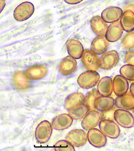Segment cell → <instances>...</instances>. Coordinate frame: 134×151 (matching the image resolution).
<instances>
[{"instance_id": "1", "label": "cell", "mask_w": 134, "mask_h": 151, "mask_svg": "<svg viewBox=\"0 0 134 151\" xmlns=\"http://www.w3.org/2000/svg\"><path fill=\"white\" fill-rule=\"evenodd\" d=\"M100 78V75L96 71L88 70L80 75L78 78L77 82L81 88L88 89L96 86Z\"/></svg>"}, {"instance_id": "2", "label": "cell", "mask_w": 134, "mask_h": 151, "mask_svg": "<svg viewBox=\"0 0 134 151\" xmlns=\"http://www.w3.org/2000/svg\"><path fill=\"white\" fill-rule=\"evenodd\" d=\"M52 131V125L50 122L46 120L42 121L36 129V139L41 144L47 143L51 137Z\"/></svg>"}, {"instance_id": "3", "label": "cell", "mask_w": 134, "mask_h": 151, "mask_svg": "<svg viewBox=\"0 0 134 151\" xmlns=\"http://www.w3.org/2000/svg\"><path fill=\"white\" fill-rule=\"evenodd\" d=\"M35 10L34 6L29 2L21 3L16 8L14 12V17L19 22H23L30 18Z\"/></svg>"}, {"instance_id": "4", "label": "cell", "mask_w": 134, "mask_h": 151, "mask_svg": "<svg viewBox=\"0 0 134 151\" xmlns=\"http://www.w3.org/2000/svg\"><path fill=\"white\" fill-rule=\"evenodd\" d=\"M82 64L88 70L96 71L99 68V58L97 55L89 49L83 51L81 57Z\"/></svg>"}, {"instance_id": "5", "label": "cell", "mask_w": 134, "mask_h": 151, "mask_svg": "<svg viewBox=\"0 0 134 151\" xmlns=\"http://www.w3.org/2000/svg\"><path fill=\"white\" fill-rule=\"evenodd\" d=\"M119 59L118 53L115 50L107 52L100 58V68L105 70L113 69L118 64Z\"/></svg>"}, {"instance_id": "6", "label": "cell", "mask_w": 134, "mask_h": 151, "mask_svg": "<svg viewBox=\"0 0 134 151\" xmlns=\"http://www.w3.org/2000/svg\"><path fill=\"white\" fill-rule=\"evenodd\" d=\"M66 139L73 147H80L87 142V134L83 130H72L67 134Z\"/></svg>"}, {"instance_id": "7", "label": "cell", "mask_w": 134, "mask_h": 151, "mask_svg": "<svg viewBox=\"0 0 134 151\" xmlns=\"http://www.w3.org/2000/svg\"><path fill=\"white\" fill-rule=\"evenodd\" d=\"M115 121L121 126L126 128L134 127V118L132 114L126 110H116L114 113Z\"/></svg>"}, {"instance_id": "8", "label": "cell", "mask_w": 134, "mask_h": 151, "mask_svg": "<svg viewBox=\"0 0 134 151\" xmlns=\"http://www.w3.org/2000/svg\"><path fill=\"white\" fill-rule=\"evenodd\" d=\"M99 127L104 135L111 139L117 138L120 134L119 127L113 121L101 120L99 124Z\"/></svg>"}, {"instance_id": "9", "label": "cell", "mask_w": 134, "mask_h": 151, "mask_svg": "<svg viewBox=\"0 0 134 151\" xmlns=\"http://www.w3.org/2000/svg\"><path fill=\"white\" fill-rule=\"evenodd\" d=\"M87 137L90 144L97 148L103 147L107 143L106 135L97 129L94 128L89 130Z\"/></svg>"}, {"instance_id": "10", "label": "cell", "mask_w": 134, "mask_h": 151, "mask_svg": "<svg viewBox=\"0 0 134 151\" xmlns=\"http://www.w3.org/2000/svg\"><path fill=\"white\" fill-rule=\"evenodd\" d=\"M48 72V69L45 65L37 64L29 67L24 73L29 80L36 81L44 78Z\"/></svg>"}, {"instance_id": "11", "label": "cell", "mask_w": 134, "mask_h": 151, "mask_svg": "<svg viewBox=\"0 0 134 151\" xmlns=\"http://www.w3.org/2000/svg\"><path fill=\"white\" fill-rule=\"evenodd\" d=\"M101 121V114L96 111H89L81 123L82 127L86 130L96 127Z\"/></svg>"}, {"instance_id": "12", "label": "cell", "mask_w": 134, "mask_h": 151, "mask_svg": "<svg viewBox=\"0 0 134 151\" xmlns=\"http://www.w3.org/2000/svg\"><path fill=\"white\" fill-rule=\"evenodd\" d=\"M77 63L75 58L68 56L63 58L59 66L60 73L64 76H69L75 72L77 68Z\"/></svg>"}, {"instance_id": "13", "label": "cell", "mask_w": 134, "mask_h": 151, "mask_svg": "<svg viewBox=\"0 0 134 151\" xmlns=\"http://www.w3.org/2000/svg\"><path fill=\"white\" fill-rule=\"evenodd\" d=\"M73 121V119L70 114H62L57 116L53 120L51 125L53 129L62 131L70 127Z\"/></svg>"}, {"instance_id": "14", "label": "cell", "mask_w": 134, "mask_h": 151, "mask_svg": "<svg viewBox=\"0 0 134 151\" xmlns=\"http://www.w3.org/2000/svg\"><path fill=\"white\" fill-rule=\"evenodd\" d=\"M115 104L118 109L131 111L134 109V97L130 91H127L116 98Z\"/></svg>"}, {"instance_id": "15", "label": "cell", "mask_w": 134, "mask_h": 151, "mask_svg": "<svg viewBox=\"0 0 134 151\" xmlns=\"http://www.w3.org/2000/svg\"><path fill=\"white\" fill-rule=\"evenodd\" d=\"M85 97L80 92H75L68 96L64 102L65 107L70 111L84 104Z\"/></svg>"}, {"instance_id": "16", "label": "cell", "mask_w": 134, "mask_h": 151, "mask_svg": "<svg viewBox=\"0 0 134 151\" xmlns=\"http://www.w3.org/2000/svg\"><path fill=\"white\" fill-rule=\"evenodd\" d=\"M109 42L106 36H97L92 42L91 45V50L96 55H101L107 50Z\"/></svg>"}, {"instance_id": "17", "label": "cell", "mask_w": 134, "mask_h": 151, "mask_svg": "<svg viewBox=\"0 0 134 151\" xmlns=\"http://www.w3.org/2000/svg\"><path fill=\"white\" fill-rule=\"evenodd\" d=\"M122 10L118 7H110L104 10L102 13V18L106 22H117L123 15Z\"/></svg>"}, {"instance_id": "18", "label": "cell", "mask_w": 134, "mask_h": 151, "mask_svg": "<svg viewBox=\"0 0 134 151\" xmlns=\"http://www.w3.org/2000/svg\"><path fill=\"white\" fill-rule=\"evenodd\" d=\"M128 87V81L122 76L118 75L114 78L113 81V90L116 96H119L127 93Z\"/></svg>"}, {"instance_id": "19", "label": "cell", "mask_w": 134, "mask_h": 151, "mask_svg": "<svg viewBox=\"0 0 134 151\" xmlns=\"http://www.w3.org/2000/svg\"><path fill=\"white\" fill-rule=\"evenodd\" d=\"M123 32L120 22L112 23L108 28L106 34V39L109 42L117 41L121 37Z\"/></svg>"}, {"instance_id": "20", "label": "cell", "mask_w": 134, "mask_h": 151, "mask_svg": "<svg viewBox=\"0 0 134 151\" xmlns=\"http://www.w3.org/2000/svg\"><path fill=\"white\" fill-rule=\"evenodd\" d=\"M97 89L98 91L101 96L107 97L111 95L113 91L112 78L109 77L102 78L98 84Z\"/></svg>"}, {"instance_id": "21", "label": "cell", "mask_w": 134, "mask_h": 151, "mask_svg": "<svg viewBox=\"0 0 134 151\" xmlns=\"http://www.w3.org/2000/svg\"><path fill=\"white\" fill-rule=\"evenodd\" d=\"M14 87L17 90H25L29 88L31 82L22 71H17L14 74L13 79Z\"/></svg>"}, {"instance_id": "22", "label": "cell", "mask_w": 134, "mask_h": 151, "mask_svg": "<svg viewBox=\"0 0 134 151\" xmlns=\"http://www.w3.org/2000/svg\"><path fill=\"white\" fill-rule=\"evenodd\" d=\"M67 48L69 55L75 59L81 58L84 51L82 44L78 41L74 39L68 41Z\"/></svg>"}, {"instance_id": "23", "label": "cell", "mask_w": 134, "mask_h": 151, "mask_svg": "<svg viewBox=\"0 0 134 151\" xmlns=\"http://www.w3.org/2000/svg\"><path fill=\"white\" fill-rule=\"evenodd\" d=\"M91 25L92 30L96 35L100 36L106 35L108 26L101 17H94L91 20Z\"/></svg>"}, {"instance_id": "24", "label": "cell", "mask_w": 134, "mask_h": 151, "mask_svg": "<svg viewBox=\"0 0 134 151\" xmlns=\"http://www.w3.org/2000/svg\"><path fill=\"white\" fill-rule=\"evenodd\" d=\"M122 27L127 32L134 30V13L133 11L128 10L125 11L120 19Z\"/></svg>"}, {"instance_id": "25", "label": "cell", "mask_w": 134, "mask_h": 151, "mask_svg": "<svg viewBox=\"0 0 134 151\" xmlns=\"http://www.w3.org/2000/svg\"><path fill=\"white\" fill-rule=\"evenodd\" d=\"M115 104V100L111 97L101 96L96 100L95 106L96 110L102 112L111 109Z\"/></svg>"}, {"instance_id": "26", "label": "cell", "mask_w": 134, "mask_h": 151, "mask_svg": "<svg viewBox=\"0 0 134 151\" xmlns=\"http://www.w3.org/2000/svg\"><path fill=\"white\" fill-rule=\"evenodd\" d=\"M100 96H101L96 89H93L87 93L85 98L84 104L86 106L89 111L96 110L95 106V101Z\"/></svg>"}, {"instance_id": "27", "label": "cell", "mask_w": 134, "mask_h": 151, "mask_svg": "<svg viewBox=\"0 0 134 151\" xmlns=\"http://www.w3.org/2000/svg\"><path fill=\"white\" fill-rule=\"evenodd\" d=\"M89 111L86 106L83 104L78 107L68 111V113L73 119L77 120L83 118Z\"/></svg>"}, {"instance_id": "28", "label": "cell", "mask_w": 134, "mask_h": 151, "mask_svg": "<svg viewBox=\"0 0 134 151\" xmlns=\"http://www.w3.org/2000/svg\"><path fill=\"white\" fill-rule=\"evenodd\" d=\"M120 73L122 76L130 81H134V66L126 65L120 68Z\"/></svg>"}, {"instance_id": "29", "label": "cell", "mask_w": 134, "mask_h": 151, "mask_svg": "<svg viewBox=\"0 0 134 151\" xmlns=\"http://www.w3.org/2000/svg\"><path fill=\"white\" fill-rule=\"evenodd\" d=\"M122 45L125 49H134V31L129 32L124 36Z\"/></svg>"}, {"instance_id": "30", "label": "cell", "mask_w": 134, "mask_h": 151, "mask_svg": "<svg viewBox=\"0 0 134 151\" xmlns=\"http://www.w3.org/2000/svg\"><path fill=\"white\" fill-rule=\"evenodd\" d=\"M54 150L56 151H75L74 147L66 140L58 141L54 145Z\"/></svg>"}, {"instance_id": "31", "label": "cell", "mask_w": 134, "mask_h": 151, "mask_svg": "<svg viewBox=\"0 0 134 151\" xmlns=\"http://www.w3.org/2000/svg\"><path fill=\"white\" fill-rule=\"evenodd\" d=\"M116 109L113 107L110 109L102 111L101 114V120H109L113 121L114 118V113L116 110Z\"/></svg>"}, {"instance_id": "32", "label": "cell", "mask_w": 134, "mask_h": 151, "mask_svg": "<svg viewBox=\"0 0 134 151\" xmlns=\"http://www.w3.org/2000/svg\"><path fill=\"white\" fill-rule=\"evenodd\" d=\"M125 60L128 64L134 66V52L129 51L126 53Z\"/></svg>"}, {"instance_id": "33", "label": "cell", "mask_w": 134, "mask_h": 151, "mask_svg": "<svg viewBox=\"0 0 134 151\" xmlns=\"http://www.w3.org/2000/svg\"><path fill=\"white\" fill-rule=\"evenodd\" d=\"M64 1L70 5H76L82 1L83 0H64Z\"/></svg>"}, {"instance_id": "34", "label": "cell", "mask_w": 134, "mask_h": 151, "mask_svg": "<svg viewBox=\"0 0 134 151\" xmlns=\"http://www.w3.org/2000/svg\"><path fill=\"white\" fill-rule=\"evenodd\" d=\"M5 5H6V1L5 0H0V14L4 9Z\"/></svg>"}, {"instance_id": "35", "label": "cell", "mask_w": 134, "mask_h": 151, "mask_svg": "<svg viewBox=\"0 0 134 151\" xmlns=\"http://www.w3.org/2000/svg\"><path fill=\"white\" fill-rule=\"evenodd\" d=\"M130 92L134 97V82L131 83L130 88Z\"/></svg>"}, {"instance_id": "36", "label": "cell", "mask_w": 134, "mask_h": 151, "mask_svg": "<svg viewBox=\"0 0 134 151\" xmlns=\"http://www.w3.org/2000/svg\"><path fill=\"white\" fill-rule=\"evenodd\" d=\"M134 9V5H129L127 6H126L125 9V11L128 10H130L132 11Z\"/></svg>"}, {"instance_id": "37", "label": "cell", "mask_w": 134, "mask_h": 151, "mask_svg": "<svg viewBox=\"0 0 134 151\" xmlns=\"http://www.w3.org/2000/svg\"><path fill=\"white\" fill-rule=\"evenodd\" d=\"M134 111H133V114H134Z\"/></svg>"}]
</instances>
